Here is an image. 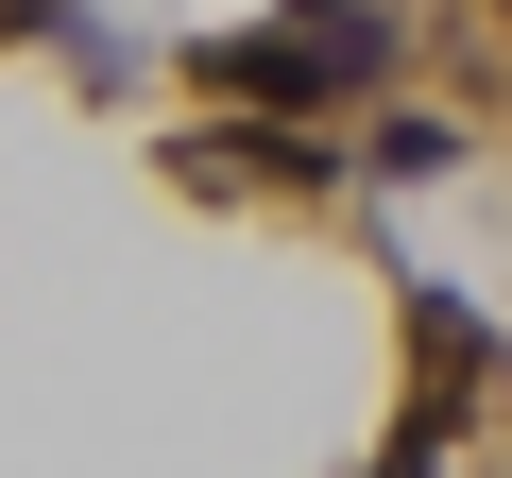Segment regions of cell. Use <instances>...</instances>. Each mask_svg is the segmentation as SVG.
<instances>
[{"label": "cell", "instance_id": "1", "mask_svg": "<svg viewBox=\"0 0 512 478\" xmlns=\"http://www.w3.org/2000/svg\"><path fill=\"white\" fill-rule=\"evenodd\" d=\"M376 171H410V188H427V171H461V120H444V103H427V120L393 103V120H376Z\"/></svg>", "mask_w": 512, "mask_h": 478}]
</instances>
